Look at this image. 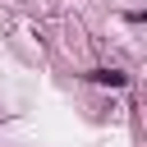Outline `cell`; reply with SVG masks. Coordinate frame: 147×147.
<instances>
[{
  "instance_id": "cell-1",
  "label": "cell",
  "mask_w": 147,
  "mask_h": 147,
  "mask_svg": "<svg viewBox=\"0 0 147 147\" xmlns=\"http://www.w3.org/2000/svg\"><path fill=\"white\" fill-rule=\"evenodd\" d=\"M87 78H92V83H101V87H124V83H129L119 69H92Z\"/></svg>"
}]
</instances>
